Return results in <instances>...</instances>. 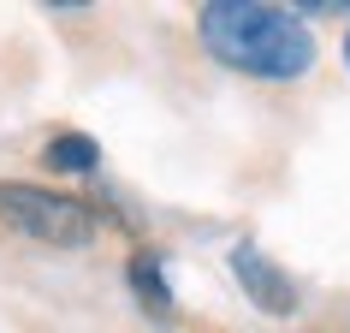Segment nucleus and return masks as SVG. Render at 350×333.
I'll use <instances>...</instances> for the list:
<instances>
[{
  "label": "nucleus",
  "mask_w": 350,
  "mask_h": 333,
  "mask_svg": "<svg viewBox=\"0 0 350 333\" xmlns=\"http://www.w3.org/2000/svg\"><path fill=\"white\" fill-rule=\"evenodd\" d=\"M42 161L54 166V173H95L101 149H95V137H83V131H66V137H54V143L42 149Z\"/></svg>",
  "instance_id": "39448f33"
},
{
  "label": "nucleus",
  "mask_w": 350,
  "mask_h": 333,
  "mask_svg": "<svg viewBox=\"0 0 350 333\" xmlns=\"http://www.w3.org/2000/svg\"><path fill=\"white\" fill-rule=\"evenodd\" d=\"M0 221L18 226L24 238H42L54 250H83L95 238V214L77 197H59L48 185H18V179H0Z\"/></svg>",
  "instance_id": "f03ea898"
},
{
  "label": "nucleus",
  "mask_w": 350,
  "mask_h": 333,
  "mask_svg": "<svg viewBox=\"0 0 350 333\" xmlns=\"http://www.w3.org/2000/svg\"><path fill=\"white\" fill-rule=\"evenodd\" d=\"M131 292L143 297V310L148 315H161V321H172V286H166V274H161V262L148 256H131Z\"/></svg>",
  "instance_id": "20e7f679"
},
{
  "label": "nucleus",
  "mask_w": 350,
  "mask_h": 333,
  "mask_svg": "<svg viewBox=\"0 0 350 333\" xmlns=\"http://www.w3.org/2000/svg\"><path fill=\"white\" fill-rule=\"evenodd\" d=\"M208 54L232 66V72L267 77V84H291L314 66V36L303 30L291 6H267V0H208L196 12Z\"/></svg>",
  "instance_id": "f257e3e1"
},
{
  "label": "nucleus",
  "mask_w": 350,
  "mask_h": 333,
  "mask_svg": "<svg viewBox=\"0 0 350 333\" xmlns=\"http://www.w3.org/2000/svg\"><path fill=\"white\" fill-rule=\"evenodd\" d=\"M232 274H238V286L256 297L267 315H291V310H297V286H291V274H285V268H273V262L261 256L256 244H238V250H232Z\"/></svg>",
  "instance_id": "7ed1b4c3"
},
{
  "label": "nucleus",
  "mask_w": 350,
  "mask_h": 333,
  "mask_svg": "<svg viewBox=\"0 0 350 333\" xmlns=\"http://www.w3.org/2000/svg\"><path fill=\"white\" fill-rule=\"evenodd\" d=\"M345 66H350V36H345Z\"/></svg>",
  "instance_id": "423d86ee"
}]
</instances>
